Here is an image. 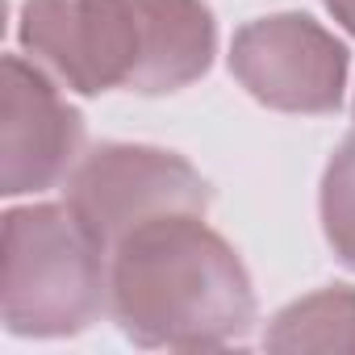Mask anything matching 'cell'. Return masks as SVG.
Instances as JSON below:
<instances>
[{"instance_id": "2", "label": "cell", "mask_w": 355, "mask_h": 355, "mask_svg": "<svg viewBox=\"0 0 355 355\" xmlns=\"http://www.w3.org/2000/svg\"><path fill=\"white\" fill-rule=\"evenodd\" d=\"M109 305V251L63 205L5 218L0 313L13 334H80Z\"/></svg>"}, {"instance_id": "1", "label": "cell", "mask_w": 355, "mask_h": 355, "mask_svg": "<svg viewBox=\"0 0 355 355\" xmlns=\"http://www.w3.org/2000/svg\"><path fill=\"white\" fill-rule=\"evenodd\" d=\"M201 218L146 222L109 255V305L142 347H230L255 322L243 259Z\"/></svg>"}, {"instance_id": "10", "label": "cell", "mask_w": 355, "mask_h": 355, "mask_svg": "<svg viewBox=\"0 0 355 355\" xmlns=\"http://www.w3.org/2000/svg\"><path fill=\"white\" fill-rule=\"evenodd\" d=\"M326 5H330V13H334L351 34H355V0H326Z\"/></svg>"}, {"instance_id": "9", "label": "cell", "mask_w": 355, "mask_h": 355, "mask_svg": "<svg viewBox=\"0 0 355 355\" xmlns=\"http://www.w3.org/2000/svg\"><path fill=\"white\" fill-rule=\"evenodd\" d=\"M322 226L343 263L355 268V134L334 150L322 180Z\"/></svg>"}, {"instance_id": "6", "label": "cell", "mask_w": 355, "mask_h": 355, "mask_svg": "<svg viewBox=\"0 0 355 355\" xmlns=\"http://www.w3.org/2000/svg\"><path fill=\"white\" fill-rule=\"evenodd\" d=\"M80 113L51 88L38 67L9 55L5 92H0V193L21 197L59 184L80 155Z\"/></svg>"}, {"instance_id": "7", "label": "cell", "mask_w": 355, "mask_h": 355, "mask_svg": "<svg viewBox=\"0 0 355 355\" xmlns=\"http://www.w3.org/2000/svg\"><path fill=\"white\" fill-rule=\"evenodd\" d=\"M146 17V59L134 92H175L209 71L218 30L205 0H138Z\"/></svg>"}, {"instance_id": "8", "label": "cell", "mask_w": 355, "mask_h": 355, "mask_svg": "<svg viewBox=\"0 0 355 355\" xmlns=\"http://www.w3.org/2000/svg\"><path fill=\"white\" fill-rule=\"evenodd\" d=\"M272 351H355V288H322L288 305L272 334Z\"/></svg>"}, {"instance_id": "5", "label": "cell", "mask_w": 355, "mask_h": 355, "mask_svg": "<svg viewBox=\"0 0 355 355\" xmlns=\"http://www.w3.org/2000/svg\"><path fill=\"white\" fill-rule=\"evenodd\" d=\"M230 71L243 88L284 113H330L343 101L347 51L318 21L280 13L239 30Z\"/></svg>"}, {"instance_id": "3", "label": "cell", "mask_w": 355, "mask_h": 355, "mask_svg": "<svg viewBox=\"0 0 355 355\" xmlns=\"http://www.w3.org/2000/svg\"><path fill=\"white\" fill-rule=\"evenodd\" d=\"M209 184L201 171L155 146L105 142L71 171L67 209L88 226V234L113 255V247L146 222L175 214H205Z\"/></svg>"}, {"instance_id": "4", "label": "cell", "mask_w": 355, "mask_h": 355, "mask_svg": "<svg viewBox=\"0 0 355 355\" xmlns=\"http://www.w3.org/2000/svg\"><path fill=\"white\" fill-rule=\"evenodd\" d=\"M21 42L76 92L134 88L146 59V17L138 0H30Z\"/></svg>"}]
</instances>
